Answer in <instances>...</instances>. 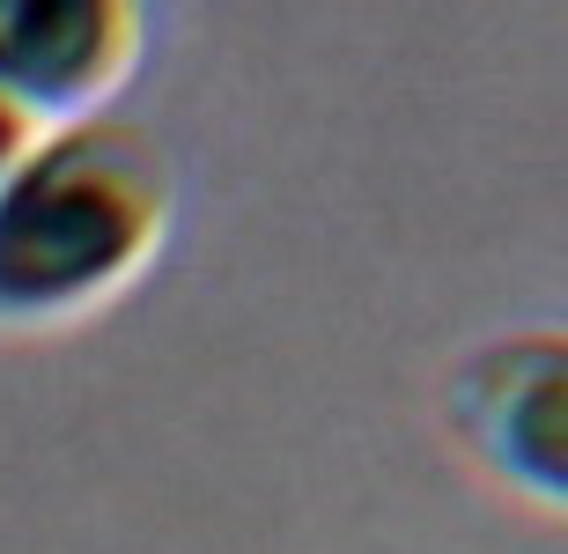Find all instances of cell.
I'll return each mask as SVG.
<instances>
[{"instance_id": "cell-2", "label": "cell", "mask_w": 568, "mask_h": 554, "mask_svg": "<svg viewBox=\"0 0 568 554\" xmlns=\"http://www.w3.org/2000/svg\"><path fill=\"white\" fill-rule=\"evenodd\" d=\"M141 60V8L119 0H0V104L60 133L104 119Z\"/></svg>"}, {"instance_id": "cell-1", "label": "cell", "mask_w": 568, "mask_h": 554, "mask_svg": "<svg viewBox=\"0 0 568 554\" xmlns=\"http://www.w3.org/2000/svg\"><path fill=\"white\" fill-rule=\"evenodd\" d=\"M170 222V163L126 119L38 133L0 178V325H60L111 303Z\"/></svg>"}, {"instance_id": "cell-3", "label": "cell", "mask_w": 568, "mask_h": 554, "mask_svg": "<svg viewBox=\"0 0 568 554\" xmlns=\"http://www.w3.org/2000/svg\"><path fill=\"white\" fill-rule=\"evenodd\" d=\"M450 422L495 481L561 503V341L480 347L450 384Z\"/></svg>"}, {"instance_id": "cell-4", "label": "cell", "mask_w": 568, "mask_h": 554, "mask_svg": "<svg viewBox=\"0 0 568 554\" xmlns=\"http://www.w3.org/2000/svg\"><path fill=\"white\" fill-rule=\"evenodd\" d=\"M30 141H38V127H22L16 111L0 104V178H8V171L22 163V155H30Z\"/></svg>"}]
</instances>
